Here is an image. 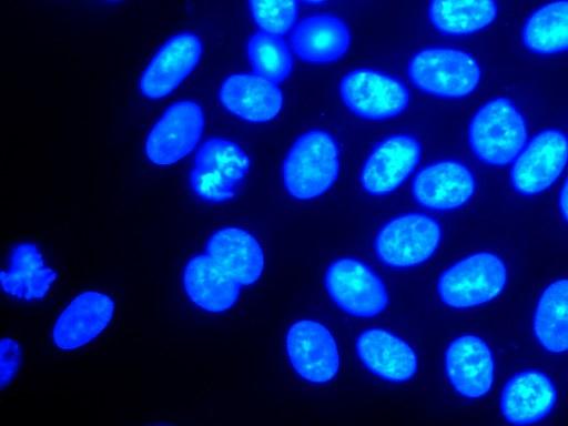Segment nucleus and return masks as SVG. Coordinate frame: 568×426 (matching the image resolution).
<instances>
[{
  "instance_id": "obj_1",
  "label": "nucleus",
  "mask_w": 568,
  "mask_h": 426,
  "mask_svg": "<svg viewBox=\"0 0 568 426\" xmlns=\"http://www.w3.org/2000/svg\"><path fill=\"white\" fill-rule=\"evenodd\" d=\"M338 172L337 143L323 130H311L300 135L282 164L285 190L303 201L327 192L337 180Z\"/></svg>"
},
{
  "instance_id": "obj_23",
  "label": "nucleus",
  "mask_w": 568,
  "mask_h": 426,
  "mask_svg": "<svg viewBox=\"0 0 568 426\" xmlns=\"http://www.w3.org/2000/svg\"><path fill=\"white\" fill-rule=\"evenodd\" d=\"M2 291L22 301L42 300L57 278L48 267L39 247L31 242L14 245L9 254V267L0 274Z\"/></svg>"
},
{
  "instance_id": "obj_4",
  "label": "nucleus",
  "mask_w": 568,
  "mask_h": 426,
  "mask_svg": "<svg viewBox=\"0 0 568 426\" xmlns=\"http://www.w3.org/2000/svg\"><path fill=\"white\" fill-rule=\"evenodd\" d=\"M508 273L494 253H475L456 262L438 278L442 302L453 308H469L496 298L505 288Z\"/></svg>"
},
{
  "instance_id": "obj_13",
  "label": "nucleus",
  "mask_w": 568,
  "mask_h": 426,
  "mask_svg": "<svg viewBox=\"0 0 568 426\" xmlns=\"http://www.w3.org/2000/svg\"><path fill=\"white\" fill-rule=\"evenodd\" d=\"M422 155L418 140L408 134H394L381 141L363 164L359 181L372 195H386L397 190L413 173Z\"/></svg>"
},
{
  "instance_id": "obj_32",
  "label": "nucleus",
  "mask_w": 568,
  "mask_h": 426,
  "mask_svg": "<svg viewBox=\"0 0 568 426\" xmlns=\"http://www.w3.org/2000/svg\"><path fill=\"white\" fill-rule=\"evenodd\" d=\"M108 1H120V0H108Z\"/></svg>"
},
{
  "instance_id": "obj_30",
  "label": "nucleus",
  "mask_w": 568,
  "mask_h": 426,
  "mask_svg": "<svg viewBox=\"0 0 568 426\" xmlns=\"http://www.w3.org/2000/svg\"><path fill=\"white\" fill-rule=\"evenodd\" d=\"M559 209L564 220L568 224V176L562 183L560 194H559Z\"/></svg>"
},
{
  "instance_id": "obj_7",
  "label": "nucleus",
  "mask_w": 568,
  "mask_h": 426,
  "mask_svg": "<svg viewBox=\"0 0 568 426\" xmlns=\"http://www.w3.org/2000/svg\"><path fill=\"white\" fill-rule=\"evenodd\" d=\"M325 287L342 311L356 317L377 316L388 305L383 281L367 264L353 257H342L329 264Z\"/></svg>"
},
{
  "instance_id": "obj_21",
  "label": "nucleus",
  "mask_w": 568,
  "mask_h": 426,
  "mask_svg": "<svg viewBox=\"0 0 568 426\" xmlns=\"http://www.w3.org/2000/svg\"><path fill=\"white\" fill-rule=\"evenodd\" d=\"M291 45L302 61L327 64L346 54L351 45V32L338 17L315 14L297 23L291 36Z\"/></svg>"
},
{
  "instance_id": "obj_20",
  "label": "nucleus",
  "mask_w": 568,
  "mask_h": 426,
  "mask_svg": "<svg viewBox=\"0 0 568 426\" xmlns=\"http://www.w3.org/2000/svg\"><path fill=\"white\" fill-rule=\"evenodd\" d=\"M182 281L193 304L210 313H223L233 307L242 287L207 253L186 262Z\"/></svg>"
},
{
  "instance_id": "obj_31",
  "label": "nucleus",
  "mask_w": 568,
  "mask_h": 426,
  "mask_svg": "<svg viewBox=\"0 0 568 426\" xmlns=\"http://www.w3.org/2000/svg\"><path fill=\"white\" fill-rule=\"evenodd\" d=\"M303 1L306 3H310V4H322V3L326 2L327 0H303Z\"/></svg>"
},
{
  "instance_id": "obj_25",
  "label": "nucleus",
  "mask_w": 568,
  "mask_h": 426,
  "mask_svg": "<svg viewBox=\"0 0 568 426\" xmlns=\"http://www.w3.org/2000/svg\"><path fill=\"white\" fill-rule=\"evenodd\" d=\"M521 41L537 54L568 51V0H554L536 9L523 26Z\"/></svg>"
},
{
  "instance_id": "obj_19",
  "label": "nucleus",
  "mask_w": 568,
  "mask_h": 426,
  "mask_svg": "<svg viewBox=\"0 0 568 426\" xmlns=\"http://www.w3.org/2000/svg\"><path fill=\"white\" fill-rule=\"evenodd\" d=\"M355 347L362 363L385 381L407 382L417 372V357L413 348L386 329L364 331L356 338Z\"/></svg>"
},
{
  "instance_id": "obj_8",
  "label": "nucleus",
  "mask_w": 568,
  "mask_h": 426,
  "mask_svg": "<svg viewBox=\"0 0 568 426\" xmlns=\"http://www.w3.org/2000/svg\"><path fill=\"white\" fill-rule=\"evenodd\" d=\"M341 99L355 115L373 121L399 115L409 103V92L394 77L373 69H356L339 82Z\"/></svg>"
},
{
  "instance_id": "obj_9",
  "label": "nucleus",
  "mask_w": 568,
  "mask_h": 426,
  "mask_svg": "<svg viewBox=\"0 0 568 426\" xmlns=\"http://www.w3.org/2000/svg\"><path fill=\"white\" fill-rule=\"evenodd\" d=\"M568 162V136L547 129L537 133L515 159L510 182L516 192L525 196L547 190L562 173Z\"/></svg>"
},
{
  "instance_id": "obj_3",
  "label": "nucleus",
  "mask_w": 568,
  "mask_h": 426,
  "mask_svg": "<svg viewBox=\"0 0 568 426\" xmlns=\"http://www.w3.org/2000/svg\"><path fill=\"white\" fill-rule=\"evenodd\" d=\"M410 82L420 91L445 99H460L475 91L480 67L467 52L453 48H427L408 63Z\"/></svg>"
},
{
  "instance_id": "obj_15",
  "label": "nucleus",
  "mask_w": 568,
  "mask_h": 426,
  "mask_svg": "<svg viewBox=\"0 0 568 426\" xmlns=\"http://www.w3.org/2000/svg\"><path fill=\"white\" fill-rule=\"evenodd\" d=\"M471 171L458 161H438L422 169L414 178L412 193L422 206L450 211L467 203L475 192Z\"/></svg>"
},
{
  "instance_id": "obj_29",
  "label": "nucleus",
  "mask_w": 568,
  "mask_h": 426,
  "mask_svg": "<svg viewBox=\"0 0 568 426\" xmlns=\"http://www.w3.org/2000/svg\"><path fill=\"white\" fill-rule=\"evenodd\" d=\"M22 362V352L19 343L10 337L1 339L0 353V389L3 390L8 386Z\"/></svg>"
},
{
  "instance_id": "obj_18",
  "label": "nucleus",
  "mask_w": 568,
  "mask_h": 426,
  "mask_svg": "<svg viewBox=\"0 0 568 426\" xmlns=\"http://www.w3.org/2000/svg\"><path fill=\"white\" fill-rule=\"evenodd\" d=\"M113 301L105 294L87 291L78 295L60 314L52 329L57 347L65 351L84 346L111 322Z\"/></svg>"
},
{
  "instance_id": "obj_28",
  "label": "nucleus",
  "mask_w": 568,
  "mask_h": 426,
  "mask_svg": "<svg viewBox=\"0 0 568 426\" xmlns=\"http://www.w3.org/2000/svg\"><path fill=\"white\" fill-rule=\"evenodd\" d=\"M248 6L254 23L272 34L291 31L298 16L297 0H248Z\"/></svg>"
},
{
  "instance_id": "obj_11",
  "label": "nucleus",
  "mask_w": 568,
  "mask_h": 426,
  "mask_svg": "<svg viewBox=\"0 0 568 426\" xmlns=\"http://www.w3.org/2000/svg\"><path fill=\"white\" fill-rule=\"evenodd\" d=\"M287 357L294 371L313 384L331 382L339 369V354L331 332L313 320H301L286 333Z\"/></svg>"
},
{
  "instance_id": "obj_12",
  "label": "nucleus",
  "mask_w": 568,
  "mask_h": 426,
  "mask_svg": "<svg viewBox=\"0 0 568 426\" xmlns=\"http://www.w3.org/2000/svg\"><path fill=\"white\" fill-rule=\"evenodd\" d=\"M202 41L191 32H181L155 52L140 81V92L150 100L172 93L196 68L202 57Z\"/></svg>"
},
{
  "instance_id": "obj_22",
  "label": "nucleus",
  "mask_w": 568,
  "mask_h": 426,
  "mask_svg": "<svg viewBox=\"0 0 568 426\" xmlns=\"http://www.w3.org/2000/svg\"><path fill=\"white\" fill-rule=\"evenodd\" d=\"M206 253L241 286L257 282L264 270V254L247 231L226 226L215 231L206 243Z\"/></svg>"
},
{
  "instance_id": "obj_17",
  "label": "nucleus",
  "mask_w": 568,
  "mask_h": 426,
  "mask_svg": "<svg viewBox=\"0 0 568 426\" xmlns=\"http://www.w3.org/2000/svg\"><path fill=\"white\" fill-rule=\"evenodd\" d=\"M219 100L227 112L251 123L275 119L283 106L277 84L255 73L229 75L219 90Z\"/></svg>"
},
{
  "instance_id": "obj_27",
  "label": "nucleus",
  "mask_w": 568,
  "mask_h": 426,
  "mask_svg": "<svg viewBox=\"0 0 568 426\" xmlns=\"http://www.w3.org/2000/svg\"><path fill=\"white\" fill-rule=\"evenodd\" d=\"M246 55L255 74L281 83L293 70V58L287 42L277 34L255 32L246 43Z\"/></svg>"
},
{
  "instance_id": "obj_6",
  "label": "nucleus",
  "mask_w": 568,
  "mask_h": 426,
  "mask_svg": "<svg viewBox=\"0 0 568 426\" xmlns=\"http://www.w3.org/2000/svg\"><path fill=\"white\" fill-rule=\"evenodd\" d=\"M442 239L439 224L428 215L406 213L387 222L377 233L375 252L386 265L397 268L427 261Z\"/></svg>"
},
{
  "instance_id": "obj_16",
  "label": "nucleus",
  "mask_w": 568,
  "mask_h": 426,
  "mask_svg": "<svg viewBox=\"0 0 568 426\" xmlns=\"http://www.w3.org/2000/svg\"><path fill=\"white\" fill-rule=\"evenodd\" d=\"M557 397L556 386L547 374L536 369L519 372L503 387L500 412L510 424H535L552 412Z\"/></svg>"
},
{
  "instance_id": "obj_26",
  "label": "nucleus",
  "mask_w": 568,
  "mask_h": 426,
  "mask_svg": "<svg viewBox=\"0 0 568 426\" xmlns=\"http://www.w3.org/2000/svg\"><path fill=\"white\" fill-rule=\"evenodd\" d=\"M538 343L550 353L568 351V280H558L539 297L534 316Z\"/></svg>"
},
{
  "instance_id": "obj_14",
  "label": "nucleus",
  "mask_w": 568,
  "mask_h": 426,
  "mask_svg": "<svg viewBox=\"0 0 568 426\" xmlns=\"http://www.w3.org/2000/svg\"><path fill=\"white\" fill-rule=\"evenodd\" d=\"M444 363L450 385L463 397L477 399L490 390L495 361L489 346L480 337H456L446 348Z\"/></svg>"
},
{
  "instance_id": "obj_2",
  "label": "nucleus",
  "mask_w": 568,
  "mask_h": 426,
  "mask_svg": "<svg viewBox=\"0 0 568 426\" xmlns=\"http://www.w3.org/2000/svg\"><path fill=\"white\" fill-rule=\"evenodd\" d=\"M468 143L479 161L505 166L514 162L527 144L525 119L510 99L495 98L473 115Z\"/></svg>"
},
{
  "instance_id": "obj_24",
  "label": "nucleus",
  "mask_w": 568,
  "mask_h": 426,
  "mask_svg": "<svg viewBox=\"0 0 568 426\" xmlns=\"http://www.w3.org/2000/svg\"><path fill=\"white\" fill-rule=\"evenodd\" d=\"M498 13L495 0H430L432 26L447 36H467L490 26Z\"/></svg>"
},
{
  "instance_id": "obj_10",
  "label": "nucleus",
  "mask_w": 568,
  "mask_h": 426,
  "mask_svg": "<svg viewBox=\"0 0 568 426\" xmlns=\"http://www.w3.org/2000/svg\"><path fill=\"white\" fill-rule=\"evenodd\" d=\"M204 113L192 100L170 105L150 130L145 154L156 165L173 164L195 149L204 130Z\"/></svg>"
},
{
  "instance_id": "obj_5",
  "label": "nucleus",
  "mask_w": 568,
  "mask_h": 426,
  "mask_svg": "<svg viewBox=\"0 0 568 426\" xmlns=\"http://www.w3.org/2000/svg\"><path fill=\"white\" fill-rule=\"evenodd\" d=\"M251 166L248 155L233 141L207 139L197 150L190 174L195 195L210 203L232 200Z\"/></svg>"
}]
</instances>
